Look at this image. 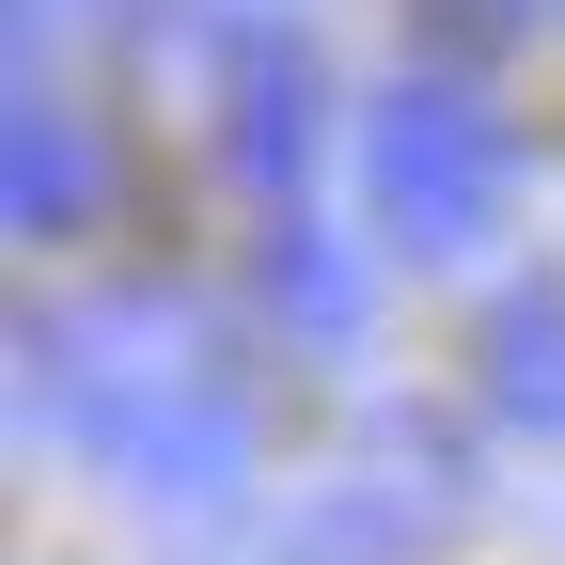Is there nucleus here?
<instances>
[{"mask_svg":"<svg viewBox=\"0 0 565 565\" xmlns=\"http://www.w3.org/2000/svg\"><path fill=\"white\" fill-rule=\"evenodd\" d=\"M267 330H282V345H315V362H345V345L377 330V252H362V236L282 221V236H267Z\"/></svg>","mask_w":565,"mask_h":565,"instance_id":"nucleus-7","label":"nucleus"},{"mask_svg":"<svg viewBox=\"0 0 565 565\" xmlns=\"http://www.w3.org/2000/svg\"><path fill=\"white\" fill-rule=\"evenodd\" d=\"M252 456H267V408H252V377L236 393H204V408H173L158 424V440H126L110 456V487H126V503H236V487H252Z\"/></svg>","mask_w":565,"mask_h":565,"instance_id":"nucleus-6","label":"nucleus"},{"mask_svg":"<svg viewBox=\"0 0 565 565\" xmlns=\"http://www.w3.org/2000/svg\"><path fill=\"white\" fill-rule=\"evenodd\" d=\"M315 110H330V95H315V63H299V32H267V47H236V79H221V173L282 204V189L315 173Z\"/></svg>","mask_w":565,"mask_h":565,"instance_id":"nucleus-5","label":"nucleus"},{"mask_svg":"<svg viewBox=\"0 0 565 565\" xmlns=\"http://www.w3.org/2000/svg\"><path fill=\"white\" fill-rule=\"evenodd\" d=\"M204 393H236V330L204 315L189 282H95V299H32L17 315V408L79 424L95 456L158 440Z\"/></svg>","mask_w":565,"mask_h":565,"instance_id":"nucleus-1","label":"nucleus"},{"mask_svg":"<svg viewBox=\"0 0 565 565\" xmlns=\"http://www.w3.org/2000/svg\"><path fill=\"white\" fill-rule=\"evenodd\" d=\"M141 0H17V63H47L63 32H126Z\"/></svg>","mask_w":565,"mask_h":565,"instance_id":"nucleus-9","label":"nucleus"},{"mask_svg":"<svg viewBox=\"0 0 565 565\" xmlns=\"http://www.w3.org/2000/svg\"><path fill=\"white\" fill-rule=\"evenodd\" d=\"M110 189H126V141H110L79 95H47V63H32L17 110H0V221H17L32 252H63V236L110 221Z\"/></svg>","mask_w":565,"mask_h":565,"instance_id":"nucleus-4","label":"nucleus"},{"mask_svg":"<svg viewBox=\"0 0 565 565\" xmlns=\"http://www.w3.org/2000/svg\"><path fill=\"white\" fill-rule=\"evenodd\" d=\"M424 17H440V32H456V47H503V32H519V17H534V0H424Z\"/></svg>","mask_w":565,"mask_h":565,"instance_id":"nucleus-10","label":"nucleus"},{"mask_svg":"<svg viewBox=\"0 0 565 565\" xmlns=\"http://www.w3.org/2000/svg\"><path fill=\"white\" fill-rule=\"evenodd\" d=\"M550 17H565V0H550Z\"/></svg>","mask_w":565,"mask_h":565,"instance_id":"nucleus-11","label":"nucleus"},{"mask_svg":"<svg viewBox=\"0 0 565 565\" xmlns=\"http://www.w3.org/2000/svg\"><path fill=\"white\" fill-rule=\"evenodd\" d=\"M471 393L519 424V440H565V282H503L471 330Z\"/></svg>","mask_w":565,"mask_h":565,"instance_id":"nucleus-8","label":"nucleus"},{"mask_svg":"<svg viewBox=\"0 0 565 565\" xmlns=\"http://www.w3.org/2000/svg\"><path fill=\"white\" fill-rule=\"evenodd\" d=\"M503 189H519V126L471 79H377V110H362V204H377L393 252H424V267L487 252L503 236Z\"/></svg>","mask_w":565,"mask_h":565,"instance_id":"nucleus-2","label":"nucleus"},{"mask_svg":"<svg viewBox=\"0 0 565 565\" xmlns=\"http://www.w3.org/2000/svg\"><path fill=\"white\" fill-rule=\"evenodd\" d=\"M456 519H471V456H456V424H424V408H377L362 440H345V471L299 503L282 565H424Z\"/></svg>","mask_w":565,"mask_h":565,"instance_id":"nucleus-3","label":"nucleus"}]
</instances>
